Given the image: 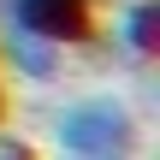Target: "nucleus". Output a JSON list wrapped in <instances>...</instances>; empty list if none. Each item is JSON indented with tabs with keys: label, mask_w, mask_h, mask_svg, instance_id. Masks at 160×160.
<instances>
[{
	"label": "nucleus",
	"mask_w": 160,
	"mask_h": 160,
	"mask_svg": "<svg viewBox=\"0 0 160 160\" xmlns=\"http://www.w3.org/2000/svg\"><path fill=\"white\" fill-rule=\"evenodd\" d=\"M48 137L59 154H125L137 160L142 148V119L131 107V95L119 89H89V95H71L48 113Z\"/></svg>",
	"instance_id": "f257e3e1"
},
{
	"label": "nucleus",
	"mask_w": 160,
	"mask_h": 160,
	"mask_svg": "<svg viewBox=\"0 0 160 160\" xmlns=\"http://www.w3.org/2000/svg\"><path fill=\"white\" fill-rule=\"evenodd\" d=\"M0 18L59 42V48H89L101 18H95V0H0Z\"/></svg>",
	"instance_id": "f03ea898"
},
{
	"label": "nucleus",
	"mask_w": 160,
	"mask_h": 160,
	"mask_svg": "<svg viewBox=\"0 0 160 160\" xmlns=\"http://www.w3.org/2000/svg\"><path fill=\"white\" fill-rule=\"evenodd\" d=\"M65 53H71V48H59V42H48V36H36V30L0 18V71L18 77L24 89H53V83L65 77Z\"/></svg>",
	"instance_id": "7ed1b4c3"
},
{
	"label": "nucleus",
	"mask_w": 160,
	"mask_h": 160,
	"mask_svg": "<svg viewBox=\"0 0 160 160\" xmlns=\"http://www.w3.org/2000/svg\"><path fill=\"white\" fill-rule=\"evenodd\" d=\"M107 42H113V53H119L125 65L142 71V65L160 53V0H119Z\"/></svg>",
	"instance_id": "20e7f679"
},
{
	"label": "nucleus",
	"mask_w": 160,
	"mask_h": 160,
	"mask_svg": "<svg viewBox=\"0 0 160 160\" xmlns=\"http://www.w3.org/2000/svg\"><path fill=\"white\" fill-rule=\"evenodd\" d=\"M0 160H36V148H30L18 131H0Z\"/></svg>",
	"instance_id": "39448f33"
},
{
	"label": "nucleus",
	"mask_w": 160,
	"mask_h": 160,
	"mask_svg": "<svg viewBox=\"0 0 160 160\" xmlns=\"http://www.w3.org/2000/svg\"><path fill=\"white\" fill-rule=\"evenodd\" d=\"M59 160H125V154H59Z\"/></svg>",
	"instance_id": "423d86ee"
},
{
	"label": "nucleus",
	"mask_w": 160,
	"mask_h": 160,
	"mask_svg": "<svg viewBox=\"0 0 160 160\" xmlns=\"http://www.w3.org/2000/svg\"><path fill=\"white\" fill-rule=\"evenodd\" d=\"M0 119H6V83H0Z\"/></svg>",
	"instance_id": "0eeeda50"
}]
</instances>
